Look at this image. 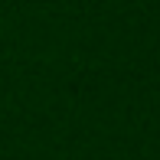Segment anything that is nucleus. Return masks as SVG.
Returning a JSON list of instances; mask_svg holds the SVG:
<instances>
[]
</instances>
